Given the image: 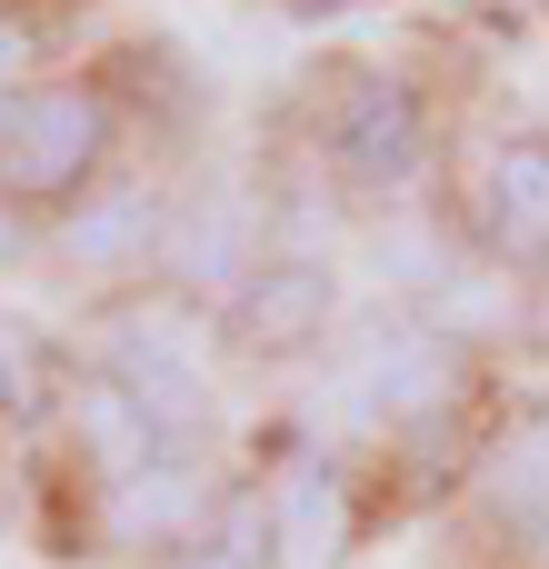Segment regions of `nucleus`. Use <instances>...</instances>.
<instances>
[{"label": "nucleus", "instance_id": "f03ea898", "mask_svg": "<svg viewBox=\"0 0 549 569\" xmlns=\"http://www.w3.org/2000/svg\"><path fill=\"white\" fill-rule=\"evenodd\" d=\"M110 380L130 390V410L150 420V440H190L200 410H210V370H200V350H190L170 320H150V310H130V320L110 330Z\"/></svg>", "mask_w": 549, "mask_h": 569}, {"label": "nucleus", "instance_id": "39448f33", "mask_svg": "<svg viewBox=\"0 0 549 569\" xmlns=\"http://www.w3.org/2000/svg\"><path fill=\"white\" fill-rule=\"evenodd\" d=\"M320 310H330V280H320L310 260H270V270L240 290V330H250L260 350H290V340H310V330H320Z\"/></svg>", "mask_w": 549, "mask_h": 569}, {"label": "nucleus", "instance_id": "9d476101", "mask_svg": "<svg viewBox=\"0 0 549 569\" xmlns=\"http://www.w3.org/2000/svg\"><path fill=\"white\" fill-rule=\"evenodd\" d=\"M490 490H500L510 510H540V520H549V420H540V430H520V440L490 460Z\"/></svg>", "mask_w": 549, "mask_h": 569}, {"label": "nucleus", "instance_id": "2eb2a0df", "mask_svg": "<svg viewBox=\"0 0 549 569\" xmlns=\"http://www.w3.org/2000/svg\"><path fill=\"white\" fill-rule=\"evenodd\" d=\"M0 260H10V220H0Z\"/></svg>", "mask_w": 549, "mask_h": 569}, {"label": "nucleus", "instance_id": "dca6fc26", "mask_svg": "<svg viewBox=\"0 0 549 569\" xmlns=\"http://www.w3.org/2000/svg\"><path fill=\"white\" fill-rule=\"evenodd\" d=\"M540 550H549V520H540Z\"/></svg>", "mask_w": 549, "mask_h": 569}, {"label": "nucleus", "instance_id": "4468645a", "mask_svg": "<svg viewBox=\"0 0 549 569\" xmlns=\"http://www.w3.org/2000/svg\"><path fill=\"white\" fill-rule=\"evenodd\" d=\"M180 569H260V540L240 530V540H210V550H190Z\"/></svg>", "mask_w": 549, "mask_h": 569}, {"label": "nucleus", "instance_id": "7ed1b4c3", "mask_svg": "<svg viewBox=\"0 0 549 569\" xmlns=\"http://www.w3.org/2000/svg\"><path fill=\"white\" fill-rule=\"evenodd\" d=\"M330 150H340L350 180H400L420 160V100L400 80H360L340 100V120H330Z\"/></svg>", "mask_w": 549, "mask_h": 569}, {"label": "nucleus", "instance_id": "423d86ee", "mask_svg": "<svg viewBox=\"0 0 549 569\" xmlns=\"http://www.w3.org/2000/svg\"><path fill=\"white\" fill-rule=\"evenodd\" d=\"M70 260H90V270H120V260H150V240H160V210H150V190H100V200H80L70 210Z\"/></svg>", "mask_w": 549, "mask_h": 569}, {"label": "nucleus", "instance_id": "ddd939ff", "mask_svg": "<svg viewBox=\"0 0 549 569\" xmlns=\"http://www.w3.org/2000/svg\"><path fill=\"white\" fill-rule=\"evenodd\" d=\"M30 390H40V350H30L20 330H0V400L30 410Z\"/></svg>", "mask_w": 549, "mask_h": 569}, {"label": "nucleus", "instance_id": "9b49d317", "mask_svg": "<svg viewBox=\"0 0 549 569\" xmlns=\"http://www.w3.org/2000/svg\"><path fill=\"white\" fill-rule=\"evenodd\" d=\"M180 270H190V280H230V270H240V220H230L220 200L190 220V240H180Z\"/></svg>", "mask_w": 549, "mask_h": 569}, {"label": "nucleus", "instance_id": "20e7f679", "mask_svg": "<svg viewBox=\"0 0 549 569\" xmlns=\"http://www.w3.org/2000/svg\"><path fill=\"white\" fill-rule=\"evenodd\" d=\"M480 220L500 250H549V140H500L480 180Z\"/></svg>", "mask_w": 549, "mask_h": 569}, {"label": "nucleus", "instance_id": "f8f14e48", "mask_svg": "<svg viewBox=\"0 0 549 569\" xmlns=\"http://www.w3.org/2000/svg\"><path fill=\"white\" fill-rule=\"evenodd\" d=\"M180 520H190V470H140L120 530H180Z\"/></svg>", "mask_w": 549, "mask_h": 569}, {"label": "nucleus", "instance_id": "0eeeda50", "mask_svg": "<svg viewBox=\"0 0 549 569\" xmlns=\"http://www.w3.org/2000/svg\"><path fill=\"white\" fill-rule=\"evenodd\" d=\"M80 450H90L100 470H140V460H150V420L130 410L120 380H90V390H80Z\"/></svg>", "mask_w": 549, "mask_h": 569}, {"label": "nucleus", "instance_id": "f257e3e1", "mask_svg": "<svg viewBox=\"0 0 549 569\" xmlns=\"http://www.w3.org/2000/svg\"><path fill=\"white\" fill-rule=\"evenodd\" d=\"M90 160H100V100H90V90L40 80V90H10V100H0V190L60 200Z\"/></svg>", "mask_w": 549, "mask_h": 569}, {"label": "nucleus", "instance_id": "6e6552de", "mask_svg": "<svg viewBox=\"0 0 549 569\" xmlns=\"http://www.w3.org/2000/svg\"><path fill=\"white\" fill-rule=\"evenodd\" d=\"M280 550L290 560H330L340 550V490H330V470H300L280 490Z\"/></svg>", "mask_w": 549, "mask_h": 569}, {"label": "nucleus", "instance_id": "1a4fd4ad", "mask_svg": "<svg viewBox=\"0 0 549 569\" xmlns=\"http://www.w3.org/2000/svg\"><path fill=\"white\" fill-rule=\"evenodd\" d=\"M360 390H380L390 410L430 400V390H440V360H430V340H420V330H380V350L360 360Z\"/></svg>", "mask_w": 549, "mask_h": 569}]
</instances>
